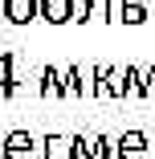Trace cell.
I'll return each mask as SVG.
<instances>
[{
    "mask_svg": "<svg viewBox=\"0 0 155 159\" xmlns=\"http://www.w3.org/2000/svg\"><path fill=\"white\" fill-rule=\"evenodd\" d=\"M4 16L12 25H29L41 16V0H4Z\"/></svg>",
    "mask_w": 155,
    "mask_h": 159,
    "instance_id": "277c9868",
    "label": "cell"
},
{
    "mask_svg": "<svg viewBox=\"0 0 155 159\" xmlns=\"http://www.w3.org/2000/svg\"><path fill=\"white\" fill-rule=\"evenodd\" d=\"M41 20L70 25V20H78V8H74V0H41Z\"/></svg>",
    "mask_w": 155,
    "mask_h": 159,
    "instance_id": "3957f363",
    "label": "cell"
},
{
    "mask_svg": "<svg viewBox=\"0 0 155 159\" xmlns=\"http://www.w3.org/2000/svg\"><path fill=\"white\" fill-rule=\"evenodd\" d=\"M41 94H57V70H53V66L41 74Z\"/></svg>",
    "mask_w": 155,
    "mask_h": 159,
    "instance_id": "8fae6325",
    "label": "cell"
},
{
    "mask_svg": "<svg viewBox=\"0 0 155 159\" xmlns=\"http://www.w3.org/2000/svg\"><path fill=\"white\" fill-rule=\"evenodd\" d=\"M147 143H151V139H147L143 131L122 135V139L114 143V147H118V151H114V159H151V147H147Z\"/></svg>",
    "mask_w": 155,
    "mask_h": 159,
    "instance_id": "7a4b0ae2",
    "label": "cell"
},
{
    "mask_svg": "<svg viewBox=\"0 0 155 159\" xmlns=\"http://www.w3.org/2000/svg\"><path fill=\"white\" fill-rule=\"evenodd\" d=\"M94 155H98V159H114V139H110V135H98V139H94Z\"/></svg>",
    "mask_w": 155,
    "mask_h": 159,
    "instance_id": "30bf717a",
    "label": "cell"
},
{
    "mask_svg": "<svg viewBox=\"0 0 155 159\" xmlns=\"http://www.w3.org/2000/svg\"><path fill=\"white\" fill-rule=\"evenodd\" d=\"M151 20H155V4H151Z\"/></svg>",
    "mask_w": 155,
    "mask_h": 159,
    "instance_id": "4fadbf2b",
    "label": "cell"
},
{
    "mask_svg": "<svg viewBox=\"0 0 155 159\" xmlns=\"http://www.w3.org/2000/svg\"><path fill=\"white\" fill-rule=\"evenodd\" d=\"M45 159H70V135H45Z\"/></svg>",
    "mask_w": 155,
    "mask_h": 159,
    "instance_id": "52a82bcc",
    "label": "cell"
},
{
    "mask_svg": "<svg viewBox=\"0 0 155 159\" xmlns=\"http://www.w3.org/2000/svg\"><path fill=\"white\" fill-rule=\"evenodd\" d=\"M114 20H122V25H143V20H151V12L139 4V0H122L118 4V16Z\"/></svg>",
    "mask_w": 155,
    "mask_h": 159,
    "instance_id": "5b68a950",
    "label": "cell"
},
{
    "mask_svg": "<svg viewBox=\"0 0 155 159\" xmlns=\"http://www.w3.org/2000/svg\"><path fill=\"white\" fill-rule=\"evenodd\" d=\"M70 159H94V151L86 147V135H70Z\"/></svg>",
    "mask_w": 155,
    "mask_h": 159,
    "instance_id": "9c48e42d",
    "label": "cell"
},
{
    "mask_svg": "<svg viewBox=\"0 0 155 159\" xmlns=\"http://www.w3.org/2000/svg\"><path fill=\"white\" fill-rule=\"evenodd\" d=\"M16 78H12V53H0V94H12Z\"/></svg>",
    "mask_w": 155,
    "mask_h": 159,
    "instance_id": "ba28073f",
    "label": "cell"
},
{
    "mask_svg": "<svg viewBox=\"0 0 155 159\" xmlns=\"http://www.w3.org/2000/svg\"><path fill=\"white\" fill-rule=\"evenodd\" d=\"M78 20H114L110 16V0H82Z\"/></svg>",
    "mask_w": 155,
    "mask_h": 159,
    "instance_id": "8992f818",
    "label": "cell"
},
{
    "mask_svg": "<svg viewBox=\"0 0 155 159\" xmlns=\"http://www.w3.org/2000/svg\"><path fill=\"white\" fill-rule=\"evenodd\" d=\"M4 159H37V139L29 131H8L4 135Z\"/></svg>",
    "mask_w": 155,
    "mask_h": 159,
    "instance_id": "6da1fadb",
    "label": "cell"
},
{
    "mask_svg": "<svg viewBox=\"0 0 155 159\" xmlns=\"http://www.w3.org/2000/svg\"><path fill=\"white\" fill-rule=\"evenodd\" d=\"M0 159H4V135H0Z\"/></svg>",
    "mask_w": 155,
    "mask_h": 159,
    "instance_id": "7c38bea8",
    "label": "cell"
}]
</instances>
